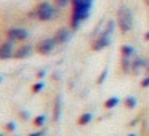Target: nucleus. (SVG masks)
Wrapping results in <instances>:
<instances>
[{"instance_id":"nucleus-19","label":"nucleus","mask_w":149,"mask_h":136,"mask_svg":"<svg viewBox=\"0 0 149 136\" xmlns=\"http://www.w3.org/2000/svg\"><path fill=\"white\" fill-rule=\"evenodd\" d=\"M5 130H7L8 133H15V131H16V123H15V122H8L7 126H5Z\"/></svg>"},{"instance_id":"nucleus-1","label":"nucleus","mask_w":149,"mask_h":136,"mask_svg":"<svg viewBox=\"0 0 149 136\" xmlns=\"http://www.w3.org/2000/svg\"><path fill=\"white\" fill-rule=\"evenodd\" d=\"M116 23H117V26H119L122 34H128L133 29V13L127 5H120L119 7Z\"/></svg>"},{"instance_id":"nucleus-11","label":"nucleus","mask_w":149,"mask_h":136,"mask_svg":"<svg viewBox=\"0 0 149 136\" xmlns=\"http://www.w3.org/2000/svg\"><path fill=\"white\" fill-rule=\"evenodd\" d=\"M91 119H93V115H91L90 112H85V114H82V115L79 117L77 123H79L80 126H84V125H88V123L91 122Z\"/></svg>"},{"instance_id":"nucleus-25","label":"nucleus","mask_w":149,"mask_h":136,"mask_svg":"<svg viewBox=\"0 0 149 136\" xmlns=\"http://www.w3.org/2000/svg\"><path fill=\"white\" fill-rule=\"evenodd\" d=\"M144 40H146V42H149V31L146 32V35H144Z\"/></svg>"},{"instance_id":"nucleus-8","label":"nucleus","mask_w":149,"mask_h":136,"mask_svg":"<svg viewBox=\"0 0 149 136\" xmlns=\"http://www.w3.org/2000/svg\"><path fill=\"white\" fill-rule=\"evenodd\" d=\"M53 39H55V42L58 43V45L68 43L69 39H71V31H69V27H59V29L55 32Z\"/></svg>"},{"instance_id":"nucleus-23","label":"nucleus","mask_w":149,"mask_h":136,"mask_svg":"<svg viewBox=\"0 0 149 136\" xmlns=\"http://www.w3.org/2000/svg\"><path fill=\"white\" fill-rule=\"evenodd\" d=\"M144 71L148 72V75H149V58L146 59V67H144Z\"/></svg>"},{"instance_id":"nucleus-3","label":"nucleus","mask_w":149,"mask_h":136,"mask_svg":"<svg viewBox=\"0 0 149 136\" xmlns=\"http://www.w3.org/2000/svg\"><path fill=\"white\" fill-rule=\"evenodd\" d=\"M29 37V31L24 27H10L7 31V39L11 42H24Z\"/></svg>"},{"instance_id":"nucleus-13","label":"nucleus","mask_w":149,"mask_h":136,"mask_svg":"<svg viewBox=\"0 0 149 136\" xmlns=\"http://www.w3.org/2000/svg\"><path fill=\"white\" fill-rule=\"evenodd\" d=\"M59 117H61V99H56V103H55V112H53V120L55 122H58L59 120Z\"/></svg>"},{"instance_id":"nucleus-21","label":"nucleus","mask_w":149,"mask_h":136,"mask_svg":"<svg viewBox=\"0 0 149 136\" xmlns=\"http://www.w3.org/2000/svg\"><path fill=\"white\" fill-rule=\"evenodd\" d=\"M139 85H141L143 88H149V75H146V77L141 80V83H139Z\"/></svg>"},{"instance_id":"nucleus-16","label":"nucleus","mask_w":149,"mask_h":136,"mask_svg":"<svg viewBox=\"0 0 149 136\" xmlns=\"http://www.w3.org/2000/svg\"><path fill=\"white\" fill-rule=\"evenodd\" d=\"M45 123H47V117L45 115H39V117L34 119V125L36 126H43Z\"/></svg>"},{"instance_id":"nucleus-9","label":"nucleus","mask_w":149,"mask_h":136,"mask_svg":"<svg viewBox=\"0 0 149 136\" xmlns=\"http://www.w3.org/2000/svg\"><path fill=\"white\" fill-rule=\"evenodd\" d=\"M144 67H146V59L136 55L132 61V74H139Z\"/></svg>"},{"instance_id":"nucleus-24","label":"nucleus","mask_w":149,"mask_h":136,"mask_svg":"<svg viewBox=\"0 0 149 136\" xmlns=\"http://www.w3.org/2000/svg\"><path fill=\"white\" fill-rule=\"evenodd\" d=\"M45 74H47V71H40L39 72V78H43V77H45Z\"/></svg>"},{"instance_id":"nucleus-10","label":"nucleus","mask_w":149,"mask_h":136,"mask_svg":"<svg viewBox=\"0 0 149 136\" xmlns=\"http://www.w3.org/2000/svg\"><path fill=\"white\" fill-rule=\"evenodd\" d=\"M120 53H122V58H135L136 56V50L132 45H122Z\"/></svg>"},{"instance_id":"nucleus-17","label":"nucleus","mask_w":149,"mask_h":136,"mask_svg":"<svg viewBox=\"0 0 149 136\" xmlns=\"http://www.w3.org/2000/svg\"><path fill=\"white\" fill-rule=\"evenodd\" d=\"M43 88H45V82H37V83L32 87V93H40Z\"/></svg>"},{"instance_id":"nucleus-5","label":"nucleus","mask_w":149,"mask_h":136,"mask_svg":"<svg viewBox=\"0 0 149 136\" xmlns=\"http://www.w3.org/2000/svg\"><path fill=\"white\" fill-rule=\"evenodd\" d=\"M11 58H15V42L7 39L0 45V59H11Z\"/></svg>"},{"instance_id":"nucleus-15","label":"nucleus","mask_w":149,"mask_h":136,"mask_svg":"<svg viewBox=\"0 0 149 136\" xmlns=\"http://www.w3.org/2000/svg\"><path fill=\"white\" fill-rule=\"evenodd\" d=\"M125 106L128 107V109H135V107L138 106V99H136V96H127L125 98Z\"/></svg>"},{"instance_id":"nucleus-22","label":"nucleus","mask_w":149,"mask_h":136,"mask_svg":"<svg viewBox=\"0 0 149 136\" xmlns=\"http://www.w3.org/2000/svg\"><path fill=\"white\" fill-rule=\"evenodd\" d=\"M45 130H42V131H34V133H31V135H27V136H45Z\"/></svg>"},{"instance_id":"nucleus-26","label":"nucleus","mask_w":149,"mask_h":136,"mask_svg":"<svg viewBox=\"0 0 149 136\" xmlns=\"http://www.w3.org/2000/svg\"><path fill=\"white\" fill-rule=\"evenodd\" d=\"M128 136H136V133H130V135Z\"/></svg>"},{"instance_id":"nucleus-27","label":"nucleus","mask_w":149,"mask_h":136,"mask_svg":"<svg viewBox=\"0 0 149 136\" xmlns=\"http://www.w3.org/2000/svg\"><path fill=\"white\" fill-rule=\"evenodd\" d=\"M0 136H7V135H5V133H0Z\"/></svg>"},{"instance_id":"nucleus-20","label":"nucleus","mask_w":149,"mask_h":136,"mask_svg":"<svg viewBox=\"0 0 149 136\" xmlns=\"http://www.w3.org/2000/svg\"><path fill=\"white\" fill-rule=\"evenodd\" d=\"M106 77H107V69H104V71L101 72V75L98 77V83H103V82L106 80Z\"/></svg>"},{"instance_id":"nucleus-12","label":"nucleus","mask_w":149,"mask_h":136,"mask_svg":"<svg viewBox=\"0 0 149 136\" xmlns=\"http://www.w3.org/2000/svg\"><path fill=\"white\" fill-rule=\"evenodd\" d=\"M132 61H133V58H122V71L125 74L132 72Z\"/></svg>"},{"instance_id":"nucleus-7","label":"nucleus","mask_w":149,"mask_h":136,"mask_svg":"<svg viewBox=\"0 0 149 136\" xmlns=\"http://www.w3.org/2000/svg\"><path fill=\"white\" fill-rule=\"evenodd\" d=\"M32 53H34V45H31V43H23L21 46H18V48L15 50V58L16 59H26V58H29Z\"/></svg>"},{"instance_id":"nucleus-18","label":"nucleus","mask_w":149,"mask_h":136,"mask_svg":"<svg viewBox=\"0 0 149 136\" xmlns=\"http://www.w3.org/2000/svg\"><path fill=\"white\" fill-rule=\"evenodd\" d=\"M69 3H71V0H55V5L58 8H66Z\"/></svg>"},{"instance_id":"nucleus-4","label":"nucleus","mask_w":149,"mask_h":136,"mask_svg":"<svg viewBox=\"0 0 149 136\" xmlns=\"http://www.w3.org/2000/svg\"><path fill=\"white\" fill-rule=\"evenodd\" d=\"M56 45H58V43L55 42L53 37H50V39H43V40H40V42L36 45V51L39 53V55L47 56V55H50V53L56 48Z\"/></svg>"},{"instance_id":"nucleus-2","label":"nucleus","mask_w":149,"mask_h":136,"mask_svg":"<svg viewBox=\"0 0 149 136\" xmlns=\"http://www.w3.org/2000/svg\"><path fill=\"white\" fill-rule=\"evenodd\" d=\"M31 15H32L34 18H37L39 21H43V23L53 21L56 18V15H58V7H53L50 2L45 0V2H40Z\"/></svg>"},{"instance_id":"nucleus-28","label":"nucleus","mask_w":149,"mask_h":136,"mask_svg":"<svg viewBox=\"0 0 149 136\" xmlns=\"http://www.w3.org/2000/svg\"><path fill=\"white\" fill-rule=\"evenodd\" d=\"M0 82H2V77H0Z\"/></svg>"},{"instance_id":"nucleus-29","label":"nucleus","mask_w":149,"mask_h":136,"mask_svg":"<svg viewBox=\"0 0 149 136\" xmlns=\"http://www.w3.org/2000/svg\"><path fill=\"white\" fill-rule=\"evenodd\" d=\"M148 2H149V0H148Z\"/></svg>"},{"instance_id":"nucleus-14","label":"nucleus","mask_w":149,"mask_h":136,"mask_svg":"<svg viewBox=\"0 0 149 136\" xmlns=\"http://www.w3.org/2000/svg\"><path fill=\"white\" fill-rule=\"evenodd\" d=\"M119 103H120L119 98H117V96H112V98H109V99L104 103V107H106V109H114V107H116Z\"/></svg>"},{"instance_id":"nucleus-6","label":"nucleus","mask_w":149,"mask_h":136,"mask_svg":"<svg viewBox=\"0 0 149 136\" xmlns=\"http://www.w3.org/2000/svg\"><path fill=\"white\" fill-rule=\"evenodd\" d=\"M109 43H111V37L106 35V34H100V35L91 42V51H101V50H104L106 46H109Z\"/></svg>"}]
</instances>
